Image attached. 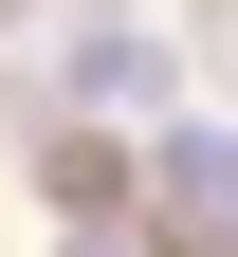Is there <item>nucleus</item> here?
Returning <instances> with one entry per match:
<instances>
[{
    "label": "nucleus",
    "mask_w": 238,
    "mask_h": 257,
    "mask_svg": "<svg viewBox=\"0 0 238 257\" xmlns=\"http://www.w3.org/2000/svg\"><path fill=\"white\" fill-rule=\"evenodd\" d=\"M74 257H128V239H110V220H92V239H74Z\"/></svg>",
    "instance_id": "nucleus-3"
},
{
    "label": "nucleus",
    "mask_w": 238,
    "mask_h": 257,
    "mask_svg": "<svg viewBox=\"0 0 238 257\" xmlns=\"http://www.w3.org/2000/svg\"><path fill=\"white\" fill-rule=\"evenodd\" d=\"M147 202H165L183 257H238V128H165L147 147Z\"/></svg>",
    "instance_id": "nucleus-1"
},
{
    "label": "nucleus",
    "mask_w": 238,
    "mask_h": 257,
    "mask_svg": "<svg viewBox=\"0 0 238 257\" xmlns=\"http://www.w3.org/2000/svg\"><path fill=\"white\" fill-rule=\"evenodd\" d=\"M55 74H74L92 110H165V37H147V19H74V55H55Z\"/></svg>",
    "instance_id": "nucleus-2"
}]
</instances>
